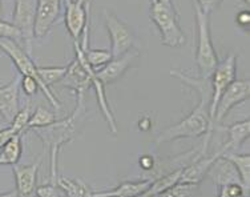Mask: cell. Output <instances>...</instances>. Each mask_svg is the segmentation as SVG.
Returning <instances> with one entry per match:
<instances>
[{
	"label": "cell",
	"instance_id": "cell-12",
	"mask_svg": "<svg viewBox=\"0 0 250 197\" xmlns=\"http://www.w3.org/2000/svg\"><path fill=\"white\" fill-rule=\"evenodd\" d=\"M62 0H38L35 38L42 39L49 34L60 15Z\"/></svg>",
	"mask_w": 250,
	"mask_h": 197
},
{
	"label": "cell",
	"instance_id": "cell-22",
	"mask_svg": "<svg viewBox=\"0 0 250 197\" xmlns=\"http://www.w3.org/2000/svg\"><path fill=\"white\" fill-rule=\"evenodd\" d=\"M23 135H15L0 149V165H15L19 164L23 154Z\"/></svg>",
	"mask_w": 250,
	"mask_h": 197
},
{
	"label": "cell",
	"instance_id": "cell-18",
	"mask_svg": "<svg viewBox=\"0 0 250 197\" xmlns=\"http://www.w3.org/2000/svg\"><path fill=\"white\" fill-rule=\"evenodd\" d=\"M208 176L212 178L213 183L217 184V187H221L225 184H241L240 175L234 168V165L222 156H220L213 163L208 172Z\"/></svg>",
	"mask_w": 250,
	"mask_h": 197
},
{
	"label": "cell",
	"instance_id": "cell-3",
	"mask_svg": "<svg viewBox=\"0 0 250 197\" xmlns=\"http://www.w3.org/2000/svg\"><path fill=\"white\" fill-rule=\"evenodd\" d=\"M196 27H197V48H196V64L198 68V77H210L218 64V56L213 45L210 35L209 16L194 3Z\"/></svg>",
	"mask_w": 250,
	"mask_h": 197
},
{
	"label": "cell",
	"instance_id": "cell-37",
	"mask_svg": "<svg viewBox=\"0 0 250 197\" xmlns=\"http://www.w3.org/2000/svg\"><path fill=\"white\" fill-rule=\"evenodd\" d=\"M139 164L141 169H144V171H150V169H153L154 167V160L152 156H148V154H144V156H141L139 160Z\"/></svg>",
	"mask_w": 250,
	"mask_h": 197
},
{
	"label": "cell",
	"instance_id": "cell-7",
	"mask_svg": "<svg viewBox=\"0 0 250 197\" xmlns=\"http://www.w3.org/2000/svg\"><path fill=\"white\" fill-rule=\"evenodd\" d=\"M237 73V55L230 53L225 60L217 64L214 71L210 75V84H212V100L209 104V117L210 123L214 127V113L218 101L221 99L222 93L228 87L236 80Z\"/></svg>",
	"mask_w": 250,
	"mask_h": 197
},
{
	"label": "cell",
	"instance_id": "cell-8",
	"mask_svg": "<svg viewBox=\"0 0 250 197\" xmlns=\"http://www.w3.org/2000/svg\"><path fill=\"white\" fill-rule=\"evenodd\" d=\"M38 0H15L12 14V24L19 29L24 49L32 55V43L35 39V22H36Z\"/></svg>",
	"mask_w": 250,
	"mask_h": 197
},
{
	"label": "cell",
	"instance_id": "cell-39",
	"mask_svg": "<svg viewBox=\"0 0 250 197\" xmlns=\"http://www.w3.org/2000/svg\"><path fill=\"white\" fill-rule=\"evenodd\" d=\"M150 3H159V4L168 5V7H174L173 0H150Z\"/></svg>",
	"mask_w": 250,
	"mask_h": 197
},
{
	"label": "cell",
	"instance_id": "cell-23",
	"mask_svg": "<svg viewBox=\"0 0 250 197\" xmlns=\"http://www.w3.org/2000/svg\"><path fill=\"white\" fill-rule=\"evenodd\" d=\"M56 185L67 197H88L92 196V191L89 185L83 183L82 180L68 178L64 176H59L56 180Z\"/></svg>",
	"mask_w": 250,
	"mask_h": 197
},
{
	"label": "cell",
	"instance_id": "cell-10",
	"mask_svg": "<svg viewBox=\"0 0 250 197\" xmlns=\"http://www.w3.org/2000/svg\"><path fill=\"white\" fill-rule=\"evenodd\" d=\"M249 95V80H237L236 79L230 86L226 88L225 92L222 93L221 99L218 101V104H217L216 113H214V125L221 123L234 107L248 100Z\"/></svg>",
	"mask_w": 250,
	"mask_h": 197
},
{
	"label": "cell",
	"instance_id": "cell-33",
	"mask_svg": "<svg viewBox=\"0 0 250 197\" xmlns=\"http://www.w3.org/2000/svg\"><path fill=\"white\" fill-rule=\"evenodd\" d=\"M59 196L58 185L56 184H51L48 181L47 184H42L38 185L36 192H35V197H56Z\"/></svg>",
	"mask_w": 250,
	"mask_h": 197
},
{
	"label": "cell",
	"instance_id": "cell-41",
	"mask_svg": "<svg viewBox=\"0 0 250 197\" xmlns=\"http://www.w3.org/2000/svg\"><path fill=\"white\" fill-rule=\"evenodd\" d=\"M3 19V1L0 0V20Z\"/></svg>",
	"mask_w": 250,
	"mask_h": 197
},
{
	"label": "cell",
	"instance_id": "cell-40",
	"mask_svg": "<svg viewBox=\"0 0 250 197\" xmlns=\"http://www.w3.org/2000/svg\"><path fill=\"white\" fill-rule=\"evenodd\" d=\"M0 197H18V193L14 189V191H10V192L0 193Z\"/></svg>",
	"mask_w": 250,
	"mask_h": 197
},
{
	"label": "cell",
	"instance_id": "cell-5",
	"mask_svg": "<svg viewBox=\"0 0 250 197\" xmlns=\"http://www.w3.org/2000/svg\"><path fill=\"white\" fill-rule=\"evenodd\" d=\"M0 49L12 60L15 64L16 69L19 71L21 76H31L34 77L35 80L38 82L40 89L43 91L45 97L48 99L49 104L55 108V109H62V103L59 101V99L53 95L52 91H47L44 88L43 83L40 80V77L38 75V66L35 64L31 55L27 53L21 45L15 40H10V39H0Z\"/></svg>",
	"mask_w": 250,
	"mask_h": 197
},
{
	"label": "cell",
	"instance_id": "cell-38",
	"mask_svg": "<svg viewBox=\"0 0 250 197\" xmlns=\"http://www.w3.org/2000/svg\"><path fill=\"white\" fill-rule=\"evenodd\" d=\"M152 120H150L149 117H143V119H140L139 121V128L141 131H144V132H148V131L152 128Z\"/></svg>",
	"mask_w": 250,
	"mask_h": 197
},
{
	"label": "cell",
	"instance_id": "cell-26",
	"mask_svg": "<svg viewBox=\"0 0 250 197\" xmlns=\"http://www.w3.org/2000/svg\"><path fill=\"white\" fill-rule=\"evenodd\" d=\"M56 121V113L49 111L44 107H38L32 115L29 116L27 130H35V128H44L53 124Z\"/></svg>",
	"mask_w": 250,
	"mask_h": 197
},
{
	"label": "cell",
	"instance_id": "cell-6",
	"mask_svg": "<svg viewBox=\"0 0 250 197\" xmlns=\"http://www.w3.org/2000/svg\"><path fill=\"white\" fill-rule=\"evenodd\" d=\"M150 19L159 28L164 45L177 48L185 43V35L178 24V15L174 7L150 3Z\"/></svg>",
	"mask_w": 250,
	"mask_h": 197
},
{
	"label": "cell",
	"instance_id": "cell-27",
	"mask_svg": "<svg viewBox=\"0 0 250 197\" xmlns=\"http://www.w3.org/2000/svg\"><path fill=\"white\" fill-rule=\"evenodd\" d=\"M83 52H84L87 63L95 71H99L100 68L105 66L106 63L111 62L112 59L111 51H108V49H91L88 47Z\"/></svg>",
	"mask_w": 250,
	"mask_h": 197
},
{
	"label": "cell",
	"instance_id": "cell-9",
	"mask_svg": "<svg viewBox=\"0 0 250 197\" xmlns=\"http://www.w3.org/2000/svg\"><path fill=\"white\" fill-rule=\"evenodd\" d=\"M105 27L111 38V53L112 58H119L132 49L135 44V34L133 31L121 22L115 14L109 11L104 12Z\"/></svg>",
	"mask_w": 250,
	"mask_h": 197
},
{
	"label": "cell",
	"instance_id": "cell-28",
	"mask_svg": "<svg viewBox=\"0 0 250 197\" xmlns=\"http://www.w3.org/2000/svg\"><path fill=\"white\" fill-rule=\"evenodd\" d=\"M29 116H31V106H29V99L23 109H19V112L15 115L14 120L11 121V128L15 131V133L23 135V132L27 131V124H28Z\"/></svg>",
	"mask_w": 250,
	"mask_h": 197
},
{
	"label": "cell",
	"instance_id": "cell-31",
	"mask_svg": "<svg viewBox=\"0 0 250 197\" xmlns=\"http://www.w3.org/2000/svg\"><path fill=\"white\" fill-rule=\"evenodd\" d=\"M245 189L241 184H225L218 187V197H244Z\"/></svg>",
	"mask_w": 250,
	"mask_h": 197
},
{
	"label": "cell",
	"instance_id": "cell-45",
	"mask_svg": "<svg viewBox=\"0 0 250 197\" xmlns=\"http://www.w3.org/2000/svg\"><path fill=\"white\" fill-rule=\"evenodd\" d=\"M88 197H92V196H88Z\"/></svg>",
	"mask_w": 250,
	"mask_h": 197
},
{
	"label": "cell",
	"instance_id": "cell-42",
	"mask_svg": "<svg viewBox=\"0 0 250 197\" xmlns=\"http://www.w3.org/2000/svg\"><path fill=\"white\" fill-rule=\"evenodd\" d=\"M77 3H80V4L83 5H87L88 3H89V0H76Z\"/></svg>",
	"mask_w": 250,
	"mask_h": 197
},
{
	"label": "cell",
	"instance_id": "cell-25",
	"mask_svg": "<svg viewBox=\"0 0 250 197\" xmlns=\"http://www.w3.org/2000/svg\"><path fill=\"white\" fill-rule=\"evenodd\" d=\"M67 73V67H38V75L40 77V80L43 83L44 88L47 91H51V87L53 84H59L62 82V79L65 76Z\"/></svg>",
	"mask_w": 250,
	"mask_h": 197
},
{
	"label": "cell",
	"instance_id": "cell-32",
	"mask_svg": "<svg viewBox=\"0 0 250 197\" xmlns=\"http://www.w3.org/2000/svg\"><path fill=\"white\" fill-rule=\"evenodd\" d=\"M20 88L27 97L34 96L35 93L38 92V89L40 88L38 84V82L35 80L34 77L31 76H23V79L20 80Z\"/></svg>",
	"mask_w": 250,
	"mask_h": 197
},
{
	"label": "cell",
	"instance_id": "cell-4",
	"mask_svg": "<svg viewBox=\"0 0 250 197\" xmlns=\"http://www.w3.org/2000/svg\"><path fill=\"white\" fill-rule=\"evenodd\" d=\"M73 48L76 56L71 64L67 66V73L59 84L76 93L77 106H85V92L92 87V76L95 73V69L85 60L79 42H73Z\"/></svg>",
	"mask_w": 250,
	"mask_h": 197
},
{
	"label": "cell",
	"instance_id": "cell-24",
	"mask_svg": "<svg viewBox=\"0 0 250 197\" xmlns=\"http://www.w3.org/2000/svg\"><path fill=\"white\" fill-rule=\"evenodd\" d=\"M181 173H183V168L172 171L168 175H164L161 177L154 178L153 183L150 185V188L146 191V195L149 197H156L159 195H163L164 192H167L169 188H172L177 183H180L181 178Z\"/></svg>",
	"mask_w": 250,
	"mask_h": 197
},
{
	"label": "cell",
	"instance_id": "cell-1",
	"mask_svg": "<svg viewBox=\"0 0 250 197\" xmlns=\"http://www.w3.org/2000/svg\"><path fill=\"white\" fill-rule=\"evenodd\" d=\"M209 104H210L209 97H200V103L193 108L189 115L185 116L177 124L170 125L163 132H160L159 136L156 137V143L161 144L177 139H193L205 135L201 153L207 154L208 147L214 131V127L210 123V117H209Z\"/></svg>",
	"mask_w": 250,
	"mask_h": 197
},
{
	"label": "cell",
	"instance_id": "cell-20",
	"mask_svg": "<svg viewBox=\"0 0 250 197\" xmlns=\"http://www.w3.org/2000/svg\"><path fill=\"white\" fill-rule=\"evenodd\" d=\"M92 87L95 88V92H96V97H97V104H99V108H100L101 113L104 116L105 119L106 124L109 127V131L112 133H117V124H116V119L113 116V112L111 109V106H109V101L106 99L105 95V88L103 86V83L97 79L96 76V71L93 73L92 76Z\"/></svg>",
	"mask_w": 250,
	"mask_h": 197
},
{
	"label": "cell",
	"instance_id": "cell-30",
	"mask_svg": "<svg viewBox=\"0 0 250 197\" xmlns=\"http://www.w3.org/2000/svg\"><path fill=\"white\" fill-rule=\"evenodd\" d=\"M0 39H10V40H21V34L12 23L0 20Z\"/></svg>",
	"mask_w": 250,
	"mask_h": 197
},
{
	"label": "cell",
	"instance_id": "cell-16",
	"mask_svg": "<svg viewBox=\"0 0 250 197\" xmlns=\"http://www.w3.org/2000/svg\"><path fill=\"white\" fill-rule=\"evenodd\" d=\"M220 156H221L220 149L217 151L216 153L212 154V156H207V154L201 156V154L198 153V156L193 160L192 164H189L188 167L183 168V173H181L180 181L181 183L198 184L200 185V183L205 178V176H208V172H209V169L213 165V163Z\"/></svg>",
	"mask_w": 250,
	"mask_h": 197
},
{
	"label": "cell",
	"instance_id": "cell-35",
	"mask_svg": "<svg viewBox=\"0 0 250 197\" xmlns=\"http://www.w3.org/2000/svg\"><path fill=\"white\" fill-rule=\"evenodd\" d=\"M236 22H237V24L240 25V27H242V28H245V29L249 28V24H250L249 10L238 12V15H237V18H236Z\"/></svg>",
	"mask_w": 250,
	"mask_h": 197
},
{
	"label": "cell",
	"instance_id": "cell-2",
	"mask_svg": "<svg viewBox=\"0 0 250 197\" xmlns=\"http://www.w3.org/2000/svg\"><path fill=\"white\" fill-rule=\"evenodd\" d=\"M85 112V106H77L75 111L68 116L67 119L56 120L53 124L44 128H35L34 132L42 139L44 149L48 151L49 154V178L51 184H56L58 180V156L59 151L62 145L71 141L76 133L77 120Z\"/></svg>",
	"mask_w": 250,
	"mask_h": 197
},
{
	"label": "cell",
	"instance_id": "cell-29",
	"mask_svg": "<svg viewBox=\"0 0 250 197\" xmlns=\"http://www.w3.org/2000/svg\"><path fill=\"white\" fill-rule=\"evenodd\" d=\"M198 189V184L190 183H177L172 188H169L167 192L163 193V197H193Z\"/></svg>",
	"mask_w": 250,
	"mask_h": 197
},
{
	"label": "cell",
	"instance_id": "cell-11",
	"mask_svg": "<svg viewBox=\"0 0 250 197\" xmlns=\"http://www.w3.org/2000/svg\"><path fill=\"white\" fill-rule=\"evenodd\" d=\"M42 165V157H39L31 165H20L15 164L14 176L16 188L15 191L18 197H35V192L38 188V173Z\"/></svg>",
	"mask_w": 250,
	"mask_h": 197
},
{
	"label": "cell",
	"instance_id": "cell-46",
	"mask_svg": "<svg viewBox=\"0 0 250 197\" xmlns=\"http://www.w3.org/2000/svg\"><path fill=\"white\" fill-rule=\"evenodd\" d=\"M244 197H246V196H244Z\"/></svg>",
	"mask_w": 250,
	"mask_h": 197
},
{
	"label": "cell",
	"instance_id": "cell-15",
	"mask_svg": "<svg viewBox=\"0 0 250 197\" xmlns=\"http://www.w3.org/2000/svg\"><path fill=\"white\" fill-rule=\"evenodd\" d=\"M20 77H14L10 83L0 87V116L7 123L14 120L20 109Z\"/></svg>",
	"mask_w": 250,
	"mask_h": 197
},
{
	"label": "cell",
	"instance_id": "cell-36",
	"mask_svg": "<svg viewBox=\"0 0 250 197\" xmlns=\"http://www.w3.org/2000/svg\"><path fill=\"white\" fill-rule=\"evenodd\" d=\"M15 135H18V133H15V131L12 130L11 127H7V128H3V130L0 128V149H1V147H3L11 137H14Z\"/></svg>",
	"mask_w": 250,
	"mask_h": 197
},
{
	"label": "cell",
	"instance_id": "cell-13",
	"mask_svg": "<svg viewBox=\"0 0 250 197\" xmlns=\"http://www.w3.org/2000/svg\"><path fill=\"white\" fill-rule=\"evenodd\" d=\"M89 23V10L87 5L76 0H65V28L73 42H80L83 32Z\"/></svg>",
	"mask_w": 250,
	"mask_h": 197
},
{
	"label": "cell",
	"instance_id": "cell-17",
	"mask_svg": "<svg viewBox=\"0 0 250 197\" xmlns=\"http://www.w3.org/2000/svg\"><path fill=\"white\" fill-rule=\"evenodd\" d=\"M153 180L154 178H145L137 181H124L108 191L92 192V197H139L149 189Z\"/></svg>",
	"mask_w": 250,
	"mask_h": 197
},
{
	"label": "cell",
	"instance_id": "cell-43",
	"mask_svg": "<svg viewBox=\"0 0 250 197\" xmlns=\"http://www.w3.org/2000/svg\"><path fill=\"white\" fill-rule=\"evenodd\" d=\"M139 197H149V196H148L146 193H144V195H141V196H139Z\"/></svg>",
	"mask_w": 250,
	"mask_h": 197
},
{
	"label": "cell",
	"instance_id": "cell-19",
	"mask_svg": "<svg viewBox=\"0 0 250 197\" xmlns=\"http://www.w3.org/2000/svg\"><path fill=\"white\" fill-rule=\"evenodd\" d=\"M228 135H229V140L226 141L225 145L220 149L221 156L226 152H237V149L240 148L241 145L245 143L246 140L249 139L250 136V121L242 120L234 124L229 125L228 128Z\"/></svg>",
	"mask_w": 250,
	"mask_h": 197
},
{
	"label": "cell",
	"instance_id": "cell-34",
	"mask_svg": "<svg viewBox=\"0 0 250 197\" xmlns=\"http://www.w3.org/2000/svg\"><path fill=\"white\" fill-rule=\"evenodd\" d=\"M221 3L222 0H196V4L208 15H210Z\"/></svg>",
	"mask_w": 250,
	"mask_h": 197
},
{
	"label": "cell",
	"instance_id": "cell-14",
	"mask_svg": "<svg viewBox=\"0 0 250 197\" xmlns=\"http://www.w3.org/2000/svg\"><path fill=\"white\" fill-rule=\"evenodd\" d=\"M139 58V52L137 51H128L124 53L123 56L119 58H112L111 62L106 63L105 66L96 71L97 79L103 83V86L105 87L108 84L115 83L119 80L120 77L124 76V73L130 68L136 59Z\"/></svg>",
	"mask_w": 250,
	"mask_h": 197
},
{
	"label": "cell",
	"instance_id": "cell-21",
	"mask_svg": "<svg viewBox=\"0 0 250 197\" xmlns=\"http://www.w3.org/2000/svg\"><path fill=\"white\" fill-rule=\"evenodd\" d=\"M222 157L229 160L237 172L240 175L241 184L245 189V192H249L250 188V154L249 153H237V152H226L222 154Z\"/></svg>",
	"mask_w": 250,
	"mask_h": 197
},
{
	"label": "cell",
	"instance_id": "cell-44",
	"mask_svg": "<svg viewBox=\"0 0 250 197\" xmlns=\"http://www.w3.org/2000/svg\"><path fill=\"white\" fill-rule=\"evenodd\" d=\"M244 1H245V3H249L250 0H244Z\"/></svg>",
	"mask_w": 250,
	"mask_h": 197
}]
</instances>
